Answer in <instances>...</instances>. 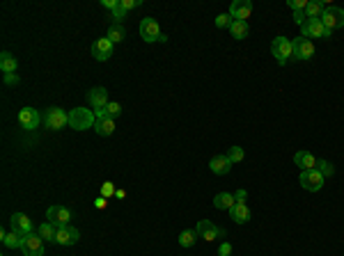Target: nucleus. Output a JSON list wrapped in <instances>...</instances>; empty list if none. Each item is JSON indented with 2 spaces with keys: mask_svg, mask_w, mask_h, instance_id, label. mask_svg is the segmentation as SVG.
Instances as JSON below:
<instances>
[{
  "mask_svg": "<svg viewBox=\"0 0 344 256\" xmlns=\"http://www.w3.org/2000/svg\"><path fill=\"white\" fill-rule=\"evenodd\" d=\"M97 124V115L94 110H87V108H73L69 112V126L73 131H87V128H94Z\"/></svg>",
  "mask_w": 344,
  "mask_h": 256,
  "instance_id": "nucleus-1",
  "label": "nucleus"
},
{
  "mask_svg": "<svg viewBox=\"0 0 344 256\" xmlns=\"http://www.w3.org/2000/svg\"><path fill=\"white\" fill-rule=\"evenodd\" d=\"M42 121H44V126L51 128V131H62L65 126H69V112H65L62 108H58V105H53V108H48V110L44 112Z\"/></svg>",
  "mask_w": 344,
  "mask_h": 256,
  "instance_id": "nucleus-2",
  "label": "nucleus"
},
{
  "mask_svg": "<svg viewBox=\"0 0 344 256\" xmlns=\"http://www.w3.org/2000/svg\"><path fill=\"white\" fill-rule=\"evenodd\" d=\"M301 34L312 41V39H328L333 34V30H328L323 26L321 18H305V23L301 26Z\"/></svg>",
  "mask_w": 344,
  "mask_h": 256,
  "instance_id": "nucleus-3",
  "label": "nucleus"
},
{
  "mask_svg": "<svg viewBox=\"0 0 344 256\" xmlns=\"http://www.w3.org/2000/svg\"><path fill=\"white\" fill-rule=\"evenodd\" d=\"M140 37L145 39L147 44H154V41H165V34L161 32V26L156 23V18L147 16L140 21Z\"/></svg>",
  "mask_w": 344,
  "mask_h": 256,
  "instance_id": "nucleus-4",
  "label": "nucleus"
},
{
  "mask_svg": "<svg viewBox=\"0 0 344 256\" xmlns=\"http://www.w3.org/2000/svg\"><path fill=\"white\" fill-rule=\"evenodd\" d=\"M271 53L275 55V60H278L280 67H284V64H287V62L294 57L292 41H289L287 37H275L273 44H271Z\"/></svg>",
  "mask_w": 344,
  "mask_h": 256,
  "instance_id": "nucleus-5",
  "label": "nucleus"
},
{
  "mask_svg": "<svg viewBox=\"0 0 344 256\" xmlns=\"http://www.w3.org/2000/svg\"><path fill=\"white\" fill-rule=\"evenodd\" d=\"M298 183H301V188L308 190V192H319L323 188V183H326V179H323L317 169H308V172H301Z\"/></svg>",
  "mask_w": 344,
  "mask_h": 256,
  "instance_id": "nucleus-6",
  "label": "nucleus"
},
{
  "mask_svg": "<svg viewBox=\"0 0 344 256\" xmlns=\"http://www.w3.org/2000/svg\"><path fill=\"white\" fill-rule=\"evenodd\" d=\"M319 18H321V23L328 28V30L344 28V9L342 7H326Z\"/></svg>",
  "mask_w": 344,
  "mask_h": 256,
  "instance_id": "nucleus-7",
  "label": "nucleus"
},
{
  "mask_svg": "<svg viewBox=\"0 0 344 256\" xmlns=\"http://www.w3.org/2000/svg\"><path fill=\"white\" fill-rule=\"evenodd\" d=\"M71 218H73L71 210L65 208V206H51V208L46 210V220L51 224H55L58 229H60V226H69Z\"/></svg>",
  "mask_w": 344,
  "mask_h": 256,
  "instance_id": "nucleus-8",
  "label": "nucleus"
},
{
  "mask_svg": "<svg viewBox=\"0 0 344 256\" xmlns=\"http://www.w3.org/2000/svg\"><path fill=\"white\" fill-rule=\"evenodd\" d=\"M112 51H115V44H112L108 37H101V39H97V41L92 44V57H94L97 62L110 60Z\"/></svg>",
  "mask_w": 344,
  "mask_h": 256,
  "instance_id": "nucleus-9",
  "label": "nucleus"
},
{
  "mask_svg": "<svg viewBox=\"0 0 344 256\" xmlns=\"http://www.w3.org/2000/svg\"><path fill=\"white\" fill-rule=\"evenodd\" d=\"M23 256H44V238L39 233H30L23 238L21 245Z\"/></svg>",
  "mask_w": 344,
  "mask_h": 256,
  "instance_id": "nucleus-10",
  "label": "nucleus"
},
{
  "mask_svg": "<svg viewBox=\"0 0 344 256\" xmlns=\"http://www.w3.org/2000/svg\"><path fill=\"white\" fill-rule=\"evenodd\" d=\"M195 231H198V236L202 240H206V243H211V240L223 238V236H225V231L220 229V226H216L214 222H209V220H200L198 226H195Z\"/></svg>",
  "mask_w": 344,
  "mask_h": 256,
  "instance_id": "nucleus-11",
  "label": "nucleus"
},
{
  "mask_svg": "<svg viewBox=\"0 0 344 256\" xmlns=\"http://www.w3.org/2000/svg\"><path fill=\"white\" fill-rule=\"evenodd\" d=\"M292 48H294V57L292 60H310L314 55V44L310 41L305 37H298L292 41Z\"/></svg>",
  "mask_w": 344,
  "mask_h": 256,
  "instance_id": "nucleus-12",
  "label": "nucleus"
},
{
  "mask_svg": "<svg viewBox=\"0 0 344 256\" xmlns=\"http://www.w3.org/2000/svg\"><path fill=\"white\" fill-rule=\"evenodd\" d=\"M250 14H253V3L250 0H234L230 5V16L232 21H248Z\"/></svg>",
  "mask_w": 344,
  "mask_h": 256,
  "instance_id": "nucleus-13",
  "label": "nucleus"
},
{
  "mask_svg": "<svg viewBox=\"0 0 344 256\" xmlns=\"http://www.w3.org/2000/svg\"><path fill=\"white\" fill-rule=\"evenodd\" d=\"M87 103L92 105V110L94 112H99V110H103V108L108 105V90L106 87H92L90 92H87Z\"/></svg>",
  "mask_w": 344,
  "mask_h": 256,
  "instance_id": "nucleus-14",
  "label": "nucleus"
},
{
  "mask_svg": "<svg viewBox=\"0 0 344 256\" xmlns=\"http://www.w3.org/2000/svg\"><path fill=\"white\" fill-rule=\"evenodd\" d=\"M39 121H42V117H39V112L34 108H23L18 112V124H21L23 131H34L39 126Z\"/></svg>",
  "mask_w": 344,
  "mask_h": 256,
  "instance_id": "nucleus-15",
  "label": "nucleus"
},
{
  "mask_svg": "<svg viewBox=\"0 0 344 256\" xmlns=\"http://www.w3.org/2000/svg\"><path fill=\"white\" fill-rule=\"evenodd\" d=\"M9 224H12V231H16V233H21V236L34 233V231H32V220L28 218V215H23V213H14L12 218H9Z\"/></svg>",
  "mask_w": 344,
  "mask_h": 256,
  "instance_id": "nucleus-16",
  "label": "nucleus"
},
{
  "mask_svg": "<svg viewBox=\"0 0 344 256\" xmlns=\"http://www.w3.org/2000/svg\"><path fill=\"white\" fill-rule=\"evenodd\" d=\"M78 240H81V233H78V229H73V226H60V229H58L55 245L69 247V245H76Z\"/></svg>",
  "mask_w": 344,
  "mask_h": 256,
  "instance_id": "nucleus-17",
  "label": "nucleus"
},
{
  "mask_svg": "<svg viewBox=\"0 0 344 256\" xmlns=\"http://www.w3.org/2000/svg\"><path fill=\"white\" fill-rule=\"evenodd\" d=\"M250 215H253V213H250V208H248L245 201H237V204L230 208V218H232L237 224H245L250 220Z\"/></svg>",
  "mask_w": 344,
  "mask_h": 256,
  "instance_id": "nucleus-18",
  "label": "nucleus"
},
{
  "mask_svg": "<svg viewBox=\"0 0 344 256\" xmlns=\"http://www.w3.org/2000/svg\"><path fill=\"white\" fill-rule=\"evenodd\" d=\"M209 169L218 176H225L230 169H232V162H230L227 156H214V158L209 160Z\"/></svg>",
  "mask_w": 344,
  "mask_h": 256,
  "instance_id": "nucleus-19",
  "label": "nucleus"
},
{
  "mask_svg": "<svg viewBox=\"0 0 344 256\" xmlns=\"http://www.w3.org/2000/svg\"><path fill=\"white\" fill-rule=\"evenodd\" d=\"M294 162L301 167V172L317 169V158H314L310 151H296V156H294Z\"/></svg>",
  "mask_w": 344,
  "mask_h": 256,
  "instance_id": "nucleus-20",
  "label": "nucleus"
},
{
  "mask_svg": "<svg viewBox=\"0 0 344 256\" xmlns=\"http://www.w3.org/2000/svg\"><path fill=\"white\" fill-rule=\"evenodd\" d=\"M94 131L99 133L101 137H110L115 133V119H108V117H97Z\"/></svg>",
  "mask_w": 344,
  "mask_h": 256,
  "instance_id": "nucleus-21",
  "label": "nucleus"
},
{
  "mask_svg": "<svg viewBox=\"0 0 344 256\" xmlns=\"http://www.w3.org/2000/svg\"><path fill=\"white\" fill-rule=\"evenodd\" d=\"M16 69H18V62H16V57H14L12 53H9V51L0 53V71H3V73H16Z\"/></svg>",
  "mask_w": 344,
  "mask_h": 256,
  "instance_id": "nucleus-22",
  "label": "nucleus"
},
{
  "mask_svg": "<svg viewBox=\"0 0 344 256\" xmlns=\"http://www.w3.org/2000/svg\"><path fill=\"white\" fill-rule=\"evenodd\" d=\"M234 204H237V199H234V195H230V192H220V195L214 197V206L220 210H230Z\"/></svg>",
  "mask_w": 344,
  "mask_h": 256,
  "instance_id": "nucleus-23",
  "label": "nucleus"
},
{
  "mask_svg": "<svg viewBox=\"0 0 344 256\" xmlns=\"http://www.w3.org/2000/svg\"><path fill=\"white\" fill-rule=\"evenodd\" d=\"M23 238H26V236L16 233V231H9V233H5V231H3V245H5V247H9V249H21Z\"/></svg>",
  "mask_w": 344,
  "mask_h": 256,
  "instance_id": "nucleus-24",
  "label": "nucleus"
},
{
  "mask_svg": "<svg viewBox=\"0 0 344 256\" xmlns=\"http://www.w3.org/2000/svg\"><path fill=\"white\" fill-rule=\"evenodd\" d=\"M230 32H232V37L234 39H248V34H250V26H248V21H232V26H230Z\"/></svg>",
  "mask_w": 344,
  "mask_h": 256,
  "instance_id": "nucleus-25",
  "label": "nucleus"
},
{
  "mask_svg": "<svg viewBox=\"0 0 344 256\" xmlns=\"http://www.w3.org/2000/svg\"><path fill=\"white\" fill-rule=\"evenodd\" d=\"M106 37L110 39L112 44H120V41H124V37H126V28L122 26V23H110V28H108Z\"/></svg>",
  "mask_w": 344,
  "mask_h": 256,
  "instance_id": "nucleus-26",
  "label": "nucleus"
},
{
  "mask_svg": "<svg viewBox=\"0 0 344 256\" xmlns=\"http://www.w3.org/2000/svg\"><path fill=\"white\" fill-rule=\"evenodd\" d=\"M37 233L42 236L44 240H48V243H55V236H58V226L51 224V222H44L37 226Z\"/></svg>",
  "mask_w": 344,
  "mask_h": 256,
  "instance_id": "nucleus-27",
  "label": "nucleus"
},
{
  "mask_svg": "<svg viewBox=\"0 0 344 256\" xmlns=\"http://www.w3.org/2000/svg\"><path fill=\"white\" fill-rule=\"evenodd\" d=\"M97 117H108V119H117V117L122 115V105L120 103H115V101H110L108 103L103 110H99V112H94Z\"/></svg>",
  "mask_w": 344,
  "mask_h": 256,
  "instance_id": "nucleus-28",
  "label": "nucleus"
},
{
  "mask_svg": "<svg viewBox=\"0 0 344 256\" xmlns=\"http://www.w3.org/2000/svg\"><path fill=\"white\" fill-rule=\"evenodd\" d=\"M198 238H200V236H198V231H195V229H186V231H181V233H179V245L188 249V247H193V245L198 243Z\"/></svg>",
  "mask_w": 344,
  "mask_h": 256,
  "instance_id": "nucleus-29",
  "label": "nucleus"
},
{
  "mask_svg": "<svg viewBox=\"0 0 344 256\" xmlns=\"http://www.w3.org/2000/svg\"><path fill=\"white\" fill-rule=\"evenodd\" d=\"M323 9H326V3H321V0H312V3H308V7H305V16L308 18H319L323 14Z\"/></svg>",
  "mask_w": 344,
  "mask_h": 256,
  "instance_id": "nucleus-30",
  "label": "nucleus"
},
{
  "mask_svg": "<svg viewBox=\"0 0 344 256\" xmlns=\"http://www.w3.org/2000/svg\"><path fill=\"white\" fill-rule=\"evenodd\" d=\"M317 172L323 176V179H328V176H333L335 167H333V162H328L326 158H323V160H317Z\"/></svg>",
  "mask_w": 344,
  "mask_h": 256,
  "instance_id": "nucleus-31",
  "label": "nucleus"
},
{
  "mask_svg": "<svg viewBox=\"0 0 344 256\" xmlns=\"http://www.w3.org/2000/svg\"><path fill=\"white\" fill-rule=\"evenodd\" d=\"M227 158L232 165H237V162H241L245 158V151L241 149V146H230V151H227Z\"/></svg>",
  "mask_w": 344,
  "mask_h": 256,
  "instance_id": "nucleus-32",
  "label": "nucleus"
},
{
  "mask_svg": "<svg viewBox=\"0 0 344 256\" xmlns=\"http://www.w3.org/2000/svg\"><path fill=\"white\" fill-rule=\"evenodd\" d=\"M124 18H126V9L122 7V0H120V5L112 9V23H122Z\"/></svg>",
  "mask_w": 344,
  "mask_h": 256,
  "instance_id": "nucleus-33",
  "label": "nucleus"
},
{
  "mask_svg": "<svg viewBox=\"0 0 344 256\" xmlns=\"http://www.w3.org/2000/svg\"><path fill=\"white\" fill-rule=\"evenodd\" d=\"M287 7L294 9V12H305L308 0H287Z\"/></svg>",
  "mask_w": 344,
  "mask_h": 256,
  "instance_id": "nucleus-34",
  "label": "nucleus"
},
{
  "mask_svg": "<svg viewBox=\"0 0 344 256\" xmlns=\"http://www.w3.org/2000/svg\"><path fill=\"white\" fill-rule=\"evenodd\" d=\"M230 26H232V16H230V14L216 16V28H230Z\"/></svg>",
  "mask_w": 344,
  "mask_h": 256,
  "instance_id": "nucleus-35",
  "label": "nucleus"
},
{
  "mask_svg": "<svg viewBox=\"0 0 344 256\" xmlns=\"http://www.w3.org/2000/svg\"><path fill=\"white\" fill-rule=\"evenodd\" d=\"M115 183H110V181H106V183H103L101 185V197H106V199H108V197H112V195H115Z\"/></svg>",
  "mask_w": 344,
  "mask_h": 256,
  "instance_id": "nucleus-36",
  "label": "nucleus"
},
{
  "mask_svg": "<svg viewBox=\"0 0 344 256\" xmlns=\"http://www.w3.org/2000/svg\"><path fill=\"white\" fill-rule=\"evenodd\" d=\"M18 82H21V78L16 76V73H5V85H18Z\"/></svg>",
  "mask_w": 344,
  "mask_h": 256,
  "instance_id": "nucleus-37",
  "label": "nucleus"
},
{
  "mask_svg": "<svg viewBox=\"0 0 344 256\" xmlns=\"http://www.w3.org/2000/svg\"><path fill=\"white\" fill-rule=\"evenodd\" d=\"M138 5H140V0H122V7L129 12V9H136Z\"/></svg>",
  "mask_w": 344,
  "mask_h": 256,
  "instance_id": "nucleus-38",
  "label": "nucleus"
},
{
  "mask_svg": "<svg viewBox=\"0 0 344 256\" xmlns=\"http://www.w3.org/2000/svg\"><path fill=\"white\" fill-rule=\"evenodd\" d=\"M230 254H232V245L223 243V245H220V249H218V256H230Z\"/></svg>",
  "mask_w": 344,
  "mask_h": 256,
  "instance_id": "nucleus-39",
  "label": "nucleus"
},
{
  "mask_svg": "<svg viewBox=\"0 0 344 256\" xmlns=\"http://www.w3.org/2000/svg\"><path fill=\"white\" fill-rule=\"evenodd\" d=\"M117 5H120V0H101V7L110 9V12H112V9L117 7Z\"/></svg>",
  "mask_w": 344,
  "mask_h": 256,
  "instance_id": "nucleus-40",
  "label": "nucleus"
},
{
  "mask_svg": "<svg viewBox=\"0 0 344 256\" xmlns=\"http://www.w3.org/2000/svg\"><path fill=\"white\" fill-rule=\"evenodd\" d=\"M305 12H294V21L298 23V26H303V23H305Z\"/></svg>",
  "mask_w": 344,
  "mask_h": 256,
  "instance_id": "nucleus-41",
  "label": "nucleus"
},
{
  "mask_svg": "<svg viewBox=\"0 0 344 256\" xmlns=\"http://www.w3.org/2000/svg\"><path fill=\"white\" fill-rule=\"evenodd\" d=\"M106 204H108V199H106V197H99V199L94 201V206H97L99 210H101V208H106Z\"/></svg>",
  "mask_w": 344,
  "mask_h": 256,
  "instance_id": "nucleus-42",
  "label": "nucleus"
},
{
  "mask_svg": "<svg viewBox=\"0 0 344 256\" xmlns=\"http://www.w3.org/2000/svg\"><path fill=\"white\" fill-rule=\"evenodd\" d=\"M245 197H248V192H245V190H237L234 199H237V201H245Z\"/></svg>",
  "mask_w": 344,
  "mask_h": 256,
  "instance_id": "nucleus-43",
  "label": "nucleus"
}]
</instances>
